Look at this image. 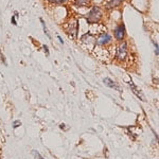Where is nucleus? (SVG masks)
I'll list each match as a JSON object with an SVG mask.
<instances>
[{
    "label": "nucleus",
    "instance_id": "obj_6",
    "mask_svg": "<svg viewBox=\"0 0 159 159\" xmlns=\"http://www.w3.org/2000/svg\"><path fill=\"white\" fill-rule=\"evenodd\" d=\"M110 40H111V37H110L108 34H104L101 37L98 38V39L95 40V42H97L99 46H103V45H106L107 42H109Z\"/></svg>",
    "mask_w": 159,
    "mask_h": 159
},
{
    "label": "nucleus",
    "instance_id": "obj_14",
    "mask_svg": "<svg viewBox=\"0 0 159 159\" xmlns=\"http://www.w3.org/2000/svg\"><path fill=\"white\" fill-rule=\"evenodd\" d=\"M58 39H59V41H61V44H63V39H61V37H59V36H58Z\"/></svg>",
    "mask_w": 159,
    "mask_h": 159
},
{
    "label": "nucleus",
    "instance_id": "obj_9",
    "mask_svg": "<svg viewBox=\"0 0 159 159\" xmlns=\"http://www.w3.org/2000/svg\"><path fill=\"white\" fill-rule=\"evenodd\" d=\"M131 90H133L134 92H135L136 94H137L138 97L140 98V99H141V100H143V97H142V93L140 92L139 90H137V89H136V86H135V85H133V84H131Z\"/></svg>",
    "mask_w": 159,
    "mask_h": 159
},
{
    "label": "nucleus",
    "instance_id": "obj_5",
    "mask_svg": "<svg viewBox=\"0 0 159 159\" xmlns=\"http://www.w3.org/2000/svg\"><path fill=\"white\" fill-rule=\"evenodd\" d=\"M125 35V29H124V25H119L114 29V36H116L117 39L121 40L124 38Z\"/></svg>",
    "mask_w": 159,
    "mask_h": 159
},
{
    "label": "nucleus",
    "instance_id": "obj_7",
    "mask_svg": "<svg viewBox=\"0 0 159 159\" xmlns=\"http://www.w3.org/2000/svg\"><path fill=\"white\" fill-rule=\"evenodd\" d=\"M123 1H124V0H111V1L108 2V4H106V8H114V6H118L119 4Z\"/></svg>",
    "mask_w": 159,
    "mask_h": 159
},
{
    "label": "nucleus",
    "instance_id": "obj_8",
    "mask_svg": "<svg viewBox=\"0 0 159 159\" xmlns=\"http://www.w3.org/2000/svg\"><path fill=\"white\" fill-rule=\"evenodd\" d=\"M104 83H105L106 85H107L108 87H110V88H114V89H118V85L117 84H114V82H112L110 78H104Z\"/></svg>",
    "mask_w": 159,
    "mask_h": 159
},
{
    "label": "nucleus",
    "instance_id": "obj_12",
    "mask_svg": "<svg viewBox=\"0 0 159 159\" xmlns=\"http://www.w3.org/2000/svg\"><path fill=\"white\" fill-rule=\"evenodd\" d=\"M35 159H44L42 158L41 156H40L39 154H38V153H36V156H35Z\"/></svg>",
    "mask_w": 159,
    "mask_h": 159
},
{
    "label": "nucleus",
    "instance_id": "obj_4",
    "mask_svg": "<svg viewBox=\"0 0 159 159\" xmlns=\"http://www.w3.org/2000/svg\"><path fill=\"white\" fill-rule=\"evenodd\" d=\"M94 55L98 58L102 59V61H108V58L106 57L107 52H106V50H104L103 48H101V47H97V48L94 49Z\"/></svg>",
    "mask_w": 159,
    "mask_h": 159
},
{
    "label": "nucleus",
    "instance_id": "obj_11",
    "mask_svg": "<svg viewBox=\"0 0 159 159\" xmlns=\"http://www.w3.org/2000/svg\"><path fill=\"white\" fill-rule=\"evenodd\" d=\"M49 1L53 2V3H56V4H63V3H66L68 0H49Z\"/></svg>",
    "mask_w": 159,
    "mask_h": 159
},
{
    "label": "nucleus",
    "instance_id": "obj_10",
    "mask_svg": "<svg viewBox=\"0 0 159 159\" xmlns=\"http://www.w3.org/2000/svg\"><path fill=\"white\" fill-rule=\"evenodd\" d=\"M75 4L78 6H83V5H87L88 4V0H76Z\"/></svg>",
    "mask_w": 159,
    "mask_h": 159
},
{
    "label": "nucleus",
    "instance_id": "obj_2",
    "mask_svg": "<svg viewBox=\"0 0 159 159\" xmlns=\"http://www.w3.org/2000/svg\"><path fill=\"white\" fill-rule=\"evenodd\" d=\"M102 16V12L99 8H93L92 10L89 12L88 16H87V20L89 22H97L98 20H100Z\"/></svg>",
    "mask_w": 159,
    "mask_h": 159
},
{
    "label": "nucleus",
    "instance_id": "obj_1",
    "mask_svg": "<svg viewBox=\"0 0 159 159\" xmlns=\"http://www.w3.org/2000/svg\"><path fill=\"white\" fill-rule=\"evenodd\" d=\"M67 33L69 34V36L71 38H76L78 35V21L75 19H72L68 22V27H67Z\"/></svg>",
    "mask_w": 159,
    "mask_h": 159
},
{
    "label": "nucleus",
    "instance_id": "obj_3",
    "mask_svg": "<svg viewBox=\"0 0 159 159\" xmlns=\"http://www.w3.org/2000/svg\"><path fill=\"white\" fill-rule=\"evenodd\" d=\"M116 55L118 57V59L123 61L125 57L127 56V45L126 42H122L117 47V51H116Z\"/></svg>",
    "mask_w": 159,
    "mask_h": 159
},
{
    "label": "nucleus",
    "instance_id": "obj_13",
    "mask_svg": "<svg viewBox=\"0 0 159 159\" xmlns=\"http://www.w3.org/2000/svg\"><path fill=\"white\" fill-rule=\"evenodd\" d=\"M44 50L46 51L47 54H49V50H48V48H47V46H44Z\"/></svg>",
    "mask_w": 159,
    "mask_h": 159
}]
</instances>
